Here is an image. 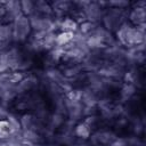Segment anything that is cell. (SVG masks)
Instances as JSON below:
<instances>
[{
  "label": "cell",
  "mask_w": 146,
  "mask_h": 146,
  "mask_svg": "<svg viewBox=\"0 0 146 146\" xmlns=\"http://www.w3.org/2000/svg\"><path fill=\"white\" fill-rule=\"evenodd\" d=\"M128 10L129 9H119V8L107 7L105 8L104 16L100 24L107 31L114 34L123 23L128 22Z\"/></svg>",
  "instance_id": "cell-1"
},
{
  "label": "cell",
  "mask_w": 146,
  "mask_h": 146,
  "mask_svg": "<svg viewBox=\"0 0 146 146\" xmlns=\"http://www.w3.org/2000/svg\"><path fill=\"white\" fill-rule=\"evenodd\" d=\"M13 43L14 44H25L32 34L31 23L27 16L21 15L13 23Z\"/></svg>",
  "instance_id": "cell-2"
},
{
  "label": "cell",
  "mask_w": 146,
  "mask_h": 146,
  "mask_svg": "<svg viewBox=\"0 0 146 146\" xmlns=\"http://www.w3.org/2000/svg\"><path fill=\"white\" fill-rule=\"evenodd\" d=\"M73 2L75 7L81 8L87 21L97 25L102 23L105 8L100 6L99 1H73Z\"/></svg>",
  "instance_id": "cell-3"
},
{
  "label": "cell",
  "mask_w": 146,
  "mask_h": 146,
  "mask_svg": "<svg viewBox=\"0 0 146 146\" xmlns=\"http://www.w3.org/2000/svg\"><path fill=\"white\" fill-rule=\"evenodd\" d=\"M145 43V25L143 26H133L128 22V26L124 34L123 47H135L138 44Z\"/></svg>",
  "instance_id": "cell-4"
},
{
  "label": "cell",
  "mask_w": 146,
  "mask_h": 146,
  "mask_svg": "<svg viewBox=\"0 0 146 146\" xmlns=\"http://www.w3.org/2000/svg\"><path fill=\"white\" fill-rule=\"evenodd\" d=\"M119 136L117 133L112 130V129H107V128H97L96 130H94L89 137V143L91 144V146H96V145H103V146H108L114 139H116Z\"/></svg>",
  "instance_id": "cell-5"
},
{
  "label": "cell",
  "mask_w": 146,
  "mask_h": 146,
  "mask_svg": "<svg viewBox=\"0 0 146 146\" xmlns=\"http://www.w3.org/2000/svg\"><path fill=\"white\" fill-rule=\"evenodd\" d=\"M145 9L146 2L144 0L131 2L130 9L128 10V22L133 26L145 25Z\"/></svg>",
  "instance_id": "cell-6"
},
{
  "label": "cell",
  "mask_w": 146,
  "mask_h": 146,
  "mask_svg": "<svg viewBox=\"0 0 146 146\" xmlns=\"http://www.w3.org/2000/svg\"><path fill=\"white\" fill-rule=\"evenodd\" d=\"M21 127L22 130H34L39 131L42 135L46 131V124L33 113V112H25L19 115Z\"/></svg>",
  "instance_id": "cell-7"
},
{
  "label": "cell",
  "mask_w": 146,
  "mask_h": 146,
  "mask_svg": "<svg viewBox=\"0 0 146 146\" xmlns=\"http://www.w3.org/2000/svg\"><path fill=\"white\" fill-rule=\"evenodd\" d=\"M40 83H41V80L39 79V76L36 74L32 73L31 71L27 72V74L24 76V79L18 84H16L17 96H21V95H24V94H29V92L35 91L36 88L40 86Z\"/></svg>",
  "instance_id": "cell-8"
},
{
  "label": "cell",
  "mask_w": 146,
  "mask_h": 146,
  "mask_svg": "<svg viewBox=\"0 0 146 146\" xmlns=\"http://www.w3.org/2000/svg\"><path fill=\"white\" fill-rule=\"evenodd\" d=\"M29 19L31 23L32 32H47V31H51L55 17H47L38 13H33L29 17Z\"/></svg>",
  "instance_id": "cell-9"
},
{
  "label": "cell",
  "mask_w": 146,
  "mask_h": 146,
  "mask_svg": "<svg viewBox=\"0 0 146 146\" xmlns=\"http://www.w3.org/2000/svg\"><path fill=\"white\" fill-rule=\"evenodd\" d=\"M50 5L52 8L54 16L56 18H60V19L64 17H68L74 9V3L72 1H67V0L50 1Z\"/></svg>",
  "instance_id": "cell-10"
},
{
  "label": "cell",
  "mask_w": 146,
  "mask_h": 146,
  "mask_svg": "<svg viewBox=\"0 0 146 146\" xmlns=\"http://www.w3.org/2000/svg\"><path fill=\"white\" fill-rule=\"evenodd\" d=\"M138 88L133 84V83H124L122 82V84L119 88V99H120V104L125 105L128 104L137 94Z\"/></svg>",
  "instance_id": "cell-11"
},
{
  "label": "cell",
  "mask_w": 146,
  "mask_h": 146,
  "mask_svg": "<svg viewBox=\"0 0 146 146\" xmlns=\"http://www.w3.org/2000/svg\"><path fill=\"white\" fill-rule=\"evenodd\" d=\"M5 7L7 11L5 17V23H13L18 16L23 15L21 10V1L17 0L5 1Z\"/></svg>",
  "instance_id": "cell-12"
},
{
  "label": "cell",
  "mask_w": 146,
  "mask_h": 146,
  "mask_svg": "<svg viewBox=\"0 0 146 146\" xmlns=\"http://www.w3.org/2000/svg\"><path fill=\"white\" fill-rule=\"evenodd\" d=\"M99 100L98 95L88 86L81 88V103L84 107H97Z\"/></svg>",
  "instance_id": "cell-13"
},
{
  "label": "cell",
  "mask_w": 146,
  "mask_h": 146,
  "mask_svg": "<svg viewBox=\"0 0 146 146\" xmlns=\"http://www.w3.org/2000/svg\"><path fill=\"white\" fill-rule=\"evenodd\" d=\"M21 139L22 141L30 143V144H44L46 143L44 136L41 132L34 131V130H22Z\"/></svg>",
  "instance_id": "cell-14"
},
{
  "label": "cell",
  "mask_w": 146,
  "mask_h": 146,
  "mask_svg": "<svg viewBox=\"0 0 146 146\" xmlns=\"http://www.w3.org/2000/svg\"><path fill=\"white\" fill-rule=\"evenodd\" d=\"M92 132V129L82 120L78 123H75L74 128H73V135L76 137V138H81V139H86L88 140L90 135Z\"/></svg>",
  "instance_id": "cell-15"
},
{
  "label": "cell",
  "mask_w": 146,
  "mask_h": 146,
  "mask_svg": "<svg viewBox=\"0 0 146 146\" xmlns=\"http://www.w3.org/2000/svg\"><path fill=\"white\" fill-rule=\"evenodd\" d=\"M9 128H10V136H21L22 132V127H21V121H19V115H17L16 113H11L9 112V114L6 117Z\"/></svg>",
  "instance_id": "cell-16"
},
{
  "label": "cell",
  "mask_w": 146,
  "mask_h": 146,
  "mask_svg": "<svg viewBox=\"0 0 146 146\" xmlns=\"http://www.w3.org/2000/svg\"><path fill=\"white\" fill-rule=\"evenodd\" d=\"M0 42L13 44V27L11 23H0Z\"/></svg>",
  "instance_id": "cell-17"
},
{
  "label": "cell",
  "mask_w": 146,
  "mask_h": 146,
  "mask_svg": "<svg viewBox=\"0 0 146 146\" xmlns=\"http://www.w3.org/2000/svg\"><path fill=\"white\" fill-rule=\"evenodd\" d=\"M34 13H38L42 16H47V17H55L54 13H52V8L49 1H44V0H38L35 1V9Z\"/></svg>",
  "instance_id": "cell-18"
},
{
  "label": "cell",
  "mask_w": 146,
  "mask_h": 146,
  "mask_svg": "<svg viewBox=\"0 0 146 146\" xmlns=\"http://www.w3.org/2000/svg\"><path fill=\"white\" fill-rule=\"evenodd\" d=\"M79 29V24L72 19L71 17H64L60 19V24H59V32H71V33H75Z\"/></svg>",
  "instance_id": "cell-19"
},
{
  "label": "cell",
  "mask_w": 146,
  "mask_h": 146,
  "mask_svg": "<svg viewBox=\"0 0 146 146\" xmlns=\"http://www.w3.org/2000/svg\"><path fill=\"white\" fill-rule=\"evenodd\" d=\"M74 38V33L71 32H58L56 34V46L57 47H65Z\"/></svg>",
  "instance_id": "cell-20"
},
{
  "label": "cell",
  "mask_w": 146,
  "mask_h": 146,
  "mask_svg": "<svg viewBox=\"0 0 146 146\" xmlns=\"http://www.w3.org/2000/svg\"><path fill=\"white\" fill-rule=\"evenodd\" d=\"M34 9H35V1H32V0L21 1V10L24 16L30 17L34 13Z\"/></svg>",
  "instance_id": "cell-21"
},
{
  "label": "cell",
  "mask_w": 146,
  "mask_h": 146,
  "mask_svg": "<svg viewBox=\"0 0 146 146\" xmlns=\"http://www.w3.org/2000/svg\"><path fill=\"white\" fill-rule=\"evenodd\" d=\"M96 25H97V24H94V23H91V22H89V21H86V22L79 24V29H78L76 32L81 33V34L84 35V36H88V35H90V34L92 33V31L95 30Z\"/></svg>",
  "instance_id": "cell-22"
},
{
  "label": "cell",
  "mask_w": 146,
  "mask_h": 146,
  "mask_svg": "<svg viewBox=\"0 0 146 146\" xmlns=\"http://www.w3.org/2000/svg\"><path fill=\"white\" fill-rule=\"evenodd\" d=\"M131 130H132L133 136L140 137V135L144 131V121L140 117H138V116L135 117L132 120V122H131Z\"/></svg>",
  "instance_id": "cell-23"
},
{
  "label": "cell",
  "mask_w": 146,
  "mask_h": 146,
  "mask_svg": "<svg viewBox=\"0 0 146 146\" xmlns=\"http://www.w3.org/2000/svg\"><path fill=\"white\" fill-rule=\"evenodd\" d=\"M131 2L125 1V0H113V1H106V8L112 7V8H119V9H128L130 8Z\"/></svg>",
  "instance_id": "cell-24"
},
{
  "label": "cell",
  "mask_w": 146,
  "mask_h": 146,
  "mask_svg": "<svg viewBox=\"0 0 146 146\" xmlns=\"http://www.w3.org/2000/svg\"><path fill=\"white\" fill-rule=\"evenodd\" d=\"M11 135L7 120H0V139H7Z\"/></svg>",
  "instance_id": "cell-25"
},
{
  "label": "cell",
  "mask_w": 146,
  "mask_h": 146,
  "mask_svg": "<svg viewBox=\"0 0 146 146\" xmlns=\"http://www.w3.org/2000/svg\"><path fill=\"white\" fill-rule=\"evenodd\" d=\"M67 146H91V144L89 143V140H86V139H81V138H76V137H74L73 140H72Z\"/></svg>",
  "instance_id": "cell-26"
},
{
  "label": "cell",
  "mask_w": 146,
  "mask_h": 146,
  "mask_svg": "<svg viewBox=\"0 0 146 146\" xmlns=\"http://www.w3.org/2000/svg\"><path fill=\"white\" fill-rule=\"evenodd\" d=\"M6 7H5V1H0V23H5V17H6Z\"/></svg>",
  "instance_id": "cell-27"
},
{
  "label": "cell",
  "mask_w": 146,
  "mask_h": 146,
  "mask_svg": "<svg viewBox=\"0 0 146 146\" xmlns=\"http://www.w3.org/2000/svg\"><path fill=\"white\" fill-rule=\"evenodd\" d=\"M8 114H9V110L2 104H0V120H6Z\"/></svg>",
  "instance_id": "cell-28"
},
{
  "label": "cell",
  "mask_w": 146,
  "mask_h": 146,
  "mask_svg": "<svg viewBox=\"0 0 146 146\" xmlns=\"http://www.w3.org/2000/svg\"><path fill=\"white\" fill-rule=\"evenodd\" d=\"M96 146H103V145H96Z\"/></svg>",
  "instance_id": "cell-29"
},
{
  "label": "cell",
  "mask_w": 146,
  "mask_h": 146,
  "mask_svg": "<svg viewBox=\"0 0 146 146\" xmlns=\"http://www.w3.org/2000/svg\"><path fill=\"white\" fill-rule=\"evenodd\" d=\"M0 99H1V92H0Z\"/></svg>",
  "instance_id": "cell-30"
}]
</instances>
